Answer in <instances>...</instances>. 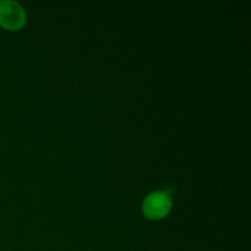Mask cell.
<instances>
[{"mask_svg":"<svg viewBox=\"0 0 251 251\" xmlns=\"http://www.w3.org/2000/svg\"><path fill=\"white\" fill-rule=\"evenodd\" d=\"M172 208V199L166 191H156L145 199L142 211L151 220L166 217Z\"/></svg>","mask_w":251,"mask_h":251,"instance_id":"obj_1","label":"cell"},{"mask_svg":"<svg viewBox=\"0 0 251 251\" xmlns=\"http://www.w3.org/2000/svg\"><path fill=\"white\" fill-rule=\"evenodd\" d=\"M26 24V12L15 1H0V25L7 29H20Z\"/></svg>","mask_w":251,"mask_h":251,"instance_id":"obj_2","label":"cell"}]
</instances>
